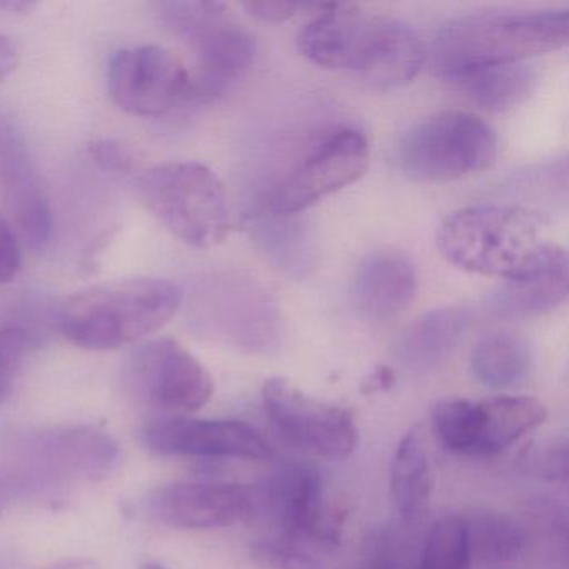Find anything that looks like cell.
Instances as JSON below:
<instances>
[{"label": "cell", "mask_w": 569, "mask_h": 569, "mask_svg": "<svg viewBox=\"0 0 569 569\" xmlns=\"http://www.w3.org/2000/svg\"><path fill=\"white\" fill-rule=\"evenodd\" d=\"M315 19L299 32L301 54L329 71L358 74L376 88H399L425 61L421 39L405 22L355 4H308Z\"/></svg>", "instance_id": "1"}, {"label": "cell", "mask_w": 569, "mask_h": 569, "mask_svg": "<svg viewBox=\"0 0 569 569\" xmlns=\"http://www.w3.org/2000/svg\"><path fill=\"white\" fill-rule=\"evenodd\" d=\"M182 289L171 279L131 278L76 292L59 309L58 325L71 345L114 351L144 341L181 308Z\"/></svg>", "instance_id": "2"}, {"label": "cell", "mask_w": 569, "mask_h": 569, "mask_svg": "<svg viewBox=\"0 0 569 569\" xmlns=\"http://www.w3.org/2000/svg\"><path fill=\"white\" fill-rule=\"evenodd\" d=\"M568 41V11L468 16L439 29L432 41V68L449 81L472 69L518 64L558 51Z\"/></svg>", "instance_id": "3"}, {"label": "cell", "mask_w": 569, "mask_h": 569, "mask_svg": "<svg viewBox=\"0 0 569 569\" xmlns=\"http://www.w3.org/2000/svg\"><path fill=\"white\" fill-rule=\"evenodd\" d=\"M446 261L462 271L492 278H521L551 258L535 216L516 206H472L446 218L438 232Z\"/></svg>", "instance_id": "4"}, {"label": "cell", "mask_w": 569, "mask_h": 569, "mask_svg": "<svg viewBox=\"0 0 569 569\" xmlns=\"http://www.w3.org/2000/svg\"><path fill=\"white\" fill-rule=\"evenodd\" d=\"M146 209L192 248L222 244L231 231L224 184L212 169L199 162H166L146 169L136 181Z\"/></svg>", "instance_id": "5"}, {"label": "cell", "mask_w": 569, "mask_h": 569, "mask_svg": "<svg viewBox=\"0 0 569 569\" xmlns=\"http://www.w3.org/2000/svg\"><path fill=\"white\" fill-rule=\"evenodd\" d=\"M496 158L498 139L492 129L461 111L425 119L398 146L399 169L418 182L458 181L491 168Z\"/></svg>", "instance_id": "6"}, {"label": "cell", "mask_w": 569, "mask_h": 569, "mask_svg": "<svg viewBox=\"0 0 569 569\" xmlns=\"http://www.w3.org/2000/svg\"><path fill=\"white\" fill-rule=\"evenodd\" d=\"M548 409L531 396H492L482 401L445 399L432 409V428L446 449L495 456L545 422Z\"/></svg>", "instance_id": "7"}, {"label": "cell", "mask_w": 569, "mask_h": 569, "mask_svg": "<svg viewBox=\"0 0 569 569\" xmlns=\"http://www.w3.org/2000/svg\"><path fill=\"white\" fill-rule=\"evenodd\" d=\"M122 388L138 405L169 415L199 411L214 395L206 366L172 338L141 342L122 366Z\"/></svg>", "instance_id": "8"}, {"label": "cell", "mask_w": 569, "mask_h": 569, "mask_svg": "<svg viewBox=\"0 0 569 569\" xmlns=\"http://www.w3.org/2000/svg\"><path fill=\"white\" fill-rule=\"evenodd\" d=\"M369 144L362 132L341 128L322 138L268 192L266 211L298 216L326 196L359 181L369 168Z\"/></svg>", "instance_id": "9"}, {"label": "cell", "mask_w": 569, "mask_h": 569, "mask_svg": "<svg viewBox=\"0 0 569 569\" xmlns=\"http://www.w3.org/2000/svg\"><path fill=\"white\" fill-rule=\"evenodd\" d=\"M262 401L272 425L296 448L328 461L355 452L358 426L348 409L312 398L282 378L266 382Z\"/></svg>", "instance_id": "10"}, {"label": "cell", "mask_w": 569, "mask_h": 569, "mask_svg": "<svg viewBox=\"0 0 569 569\" xmlns=\"http://www.w3.org/2000/svg\"><path fill=\"white\" fill-rule=\"evenodd\" d=\"M108 88L121 111L138 118H162L189 101V72L161 46H132L112 56Z\"/></svg>", "instance_id": "11"}, {"label": "cell", "mask_w": 569, "mask_h": 569, "mask_svg": "<svg viewBox=\"0 0 569 569\" xmlns=\"http://www.w3.org/2000/svg\"><path fill=\"white\" fill-rule=\"evenodd\" d=\"M146 505L162 525L208 531L254 518L264 505V496L252 486L231 482H172L154 489Z\"/></svg>", "instance_id": "12"}, {"label": "cell", "mask_w": 569, "mask_h": 569, "mask_svg": "<svg viewBox=\"0 0 569 569\" xmlns=\"http://www.w3.org/2000/svg\"><path fill=\"white\" fill-rule=\"evenodd\" d=\"M0 196L12 228L32 251H46L54 231L51 199L18 126L0 114Z\"/></svg>", "instance_id": "13"}, {"label": "cell", "mask_w": 569, "mask_h": 569, "mask_svg": "<svg viewBox=\"0 0 569 569\" xmlns=\"http://www.w3.org/2000/svg\"><path fill=\"white\" fill-rule=\"evenodd\" d=\"M149 451L184 458L266 461L272 452L252 426L232 419H192L169 416L149 422L142 431Z\"/></svg>", "instance_id": "14"}, {"label": "cell", "mask_w": 569, "mask_h": 569, "mask_svg": "<svg viewBox=\"0 0 569 569\" xmlns=\"http://www.w3.org/2000/svg\"><path fill=\"white\" fill-rule=\"evenodd\" d=\"M262 496L284 538L318 548L341 545L346 512L328 505L321 475L316 469L288 466L274 476L269 491Z\"/></svg>", "instance_id": "15"}, {"label": "cell", "mask_w": 569, "mask_h": 569, "mask_svg": "<svg viewBox=\"0 0 569 569\" xmlns=\"http://www.w3.org/2000/svg\"><path fill=\"white\" fill-rule=\"evenodd\" d=\"M186 42L194 48V66L188 69L189 101L211 102L228 94L258 54L251 32L232 21L229 9Z\"/></svg>", "instance_id": "16"}, {"label": "cell", "mask_w": 569, "mask_h": 569, "mask_svg": "<svg viewBox=\"0 0 569 569\" xmlns=\"http://www.w3.org/2000/svg\"><path fill=\"white\" fill-rule=\"evenodd\" d=\"M22 448L36 468L74 481H104L121 459V449L112 435L92 425L49 429L31 436Z\"/></svg>", "instance_id": "17"}, {"label": "cell", "mask_w": 569, "mask_h": 569, "mask_svg": "<svg viewBox=\"0 0 569 569\" xmlns=\"http://www.w3.org/2000/svg\"><path fill=\"white\" fill-rule=\"evenodd\" d=\"M264 292L244 282H221L209 292L202 321L212 335L246 349H264L276 335V318Z\"/></svg>", "instance_id": "18"}, {"label": "cell", "mask_w": 569, "mask_h": 569, "mask_svg": "<svg viewBox=\"0 0 569 569\" xmlns=\"http://www.w3.org/2000/svg\"><path fill=\"white\" fill-rule=\"evenodd\" d=\"M416 295V271L408 256L396 249L371 252L352 279V302L359 315L386 322L406 311Z\"/></svg>", "instance_id": "19"}, {"label": "cell", "mask_w": 569, "mask_h": 569, "mask_svg": "<svg viewBox=\"0 0 569 569\" xmlns=\"http://www.w3.org/2000/svg\"><path fill=\"white\" fill-rule=\"evenodd\" d=\"M568 256L556 248L536 271L508 279L488 299L492 315L502 319H528L559 308L568 298Z\"/></svg>", "instance_id": "20"}, {"label": "cell", "mask_w": 569, "mask_h": 569, "mask_svg": "<svg viewBox=\"0 0 569 569\" xmlns=\"http://www.w3.org/2000/svg\"><path fill=\"white\" fill-rule=\"evenodd\" d=\"M469 326V312L441 308L416 319L399 338L396 358L409 371L429 372L451 358Z\"/></svg>", "instance_id": "21"}, {"label": "cell", "mask_w": 569, "mask_h": 569, "mask_svg": "<svg viewBox=\"0 0 569 569\" xmlns=\"http://www.w3.org/2000/svg\"><path fill=\"white\" fill-rule=\"evenodd\" d=\"M432 476L428 452L418 428L401 439L391 462V495L402 521H418L431 499Z\"/></svg>", "instance_id": "22"}, {"label": "cell", "mask_w": 569, "mask_h": 569, "mask_svg": "<svg viewBox=\"0 0 569 569\" xmlns=\"http://www.w3.org/2000/svg\"><path fill=\"white\" fill-rule=\"evenodd\" d=\"M472 104L488 111H508L525 102L535 88V72L528 66H489L449 79Z\"/></svg>", "instance_id": "23"}, {"label": "cell", "mask_w": 569, "mask_h": 569, "mask_svg": "<svg viewBox=\"0 0 569 569\" xmlns=\"http://www.w3.org/2000/svg\"><path fill=\"white\" fill-rule=\"evenodd\" d=\"M461 519L471 559L502 565L518 559L528 546L525 526L505 512L476 508Z\"/></svg>", "instance_id": "24"}, {"label": "cell", "mask_w": 569, "mask_h": 569, "mask_svg": "<svg viewBox=\"0 0 569 569\" xmlns=\"http://www.w3.org/2000/svg\"><path fill=\"white\" fill-rule=\"evenodd\" d=\"M252 238L262 254L288 274L301 276L312 268L311 232L296 216L268 214L259 219L252 226Z\"/></svg>", "instance_id": "25"}, {"label": "cell", "mask_w": 569, "mask_h": 569, "mask_svg": "<svg viewBox=\"0 0 569 569\" xmlns=\"http://www.w3.org/2000/svg\"><path fill=\"white\" fill-rule=\"evenodd\" d=\"M529 365L528 346L508 332L488 336L472 351V372L486 388L506 389L518 385L528 375Z\"/></svg>", "instance_id": "26"}, {"label": "cell", "mask_w": 569, "mask_h": 569, "mask_svg": "<svg viewBox=\"0 0 569 569\" xmlns=\"http://www.w3.org/2000/svg\"><path fill=\"white\" fill-rule=\"evenodd\" d=\"M408 525L402 521L372 531L352 569H419L425 539L409 532Z\"/></svg>", "instance_id": "27"}, {"label": "cell", "mask_w": 569, "mask_h": 569, "mask_svg": "<svg viewBox=\"0 0 569 569\" xmlns=\"http://www.w3.org/2000/svg\"><path fill=\"white\" fill-rule=\"evenodd\" d=\"M471 561L461 516L448 515L431 526L422 542L419 569H469Z\"/></svg>", "instance_id": "28"}, {"label": "cell", "mask_w": 569, "mask_h": 569, "mask_svg": "<svg viewBox=\"0 0 569 569\" xmlns=\"http://www.w3.org/2000/svg\"><path fill=\"white\" fill-rule=\"evenodd\" d=\"M254 556L272 569H326L325 562L311 551V546L281 536L254 546Z\"/></svg>", "instance_id": "29"}, {"label": "cell", "mask_w": 569, "mask_h": 569, "mask_svg": "<svg viewBox=\"0 0 569 569\" xmlns=\"http://www.w3.org/2000/svg\"><path fill=\"white\" fill-rule=\"evenodd\" d=\"M38 346V338L28 328L6 325L0 328V371L14 378L26 358Z\"/></svg>", "instance_id": "30"}, {"label": "cell", "mask_w": 569, "mask_h": 569, "mask_svg": "<svg viewBox=\"0 0 569 569\" xmlns=\"http://www.w3.org/2000/svg\"><path fill=\"white\" fill-rule=\"evenodd\" d=\"M529 471L548 481L565 482L568 479V442H545L541 448L528 451L525 458Z\"/></svg>", "instance_id": "31"}, {"label": "cell", "mask_w": 569, "mask_h": 569, "mask_svg": "<svg viewBox=\"0 0 569 569\" xmlns=\"http://www.w3.org/2000/svg\"><path fill=\"white\" fill-rule=\"evenodd\" d=\"M22 264L21 241L11 222L0 214V286L14 281Z\"/></svg>", "instance_id": "32"}, {"label": "cell", "mask_w": 569, "mask_h": 569, "mask_svg": "<svg viewBox=\"0 0 569 569\" xmlns=\"http://www.w3.org/2000/svg\"><path fill=\"white\" fill-rule=\"evenodd\" d=\"M91 156L106 171L129 172L134 168V158L131 152L124 146L109 139L94 142L91 146Z\"/></svg>", "instance_id": "33"}, {"label": "cell", "mask_w": 569, "mask_h": 569, "mask_svg": "<svg viewBox=\"0 0 569 569\" xmlns=\"http://www.w3.org/2000/svg\"><path fill=\"white\" fill-rule=\"evenodd\" d=\"M244 11L258 21L278 22L288 21L301 9V4L295 2H281V0H269V2H246L242 4Z\"/></svg>", "instance_id": "34"}, {"label": "cell", "mask_w": 569, "mask_h": 569, "mask_svg": "<svg viewBox=\"0 0 569 569\" xmlns=\"http://www.w3.org/2000/svg\"><path fill=\"white\" fill-rule=\"evenodd\" d=\"M19 64V51L9 36L0 34V82L11 78Z\"/></svg>", "instance_id": "35"}, {"label": "cell", "mask_w": 569, "mask_h": 569, "mask_svg": "<svg viewBox=\"0 0 569 569\" xmlns=\"http://www.w3.org/2000/svg\"><path fill=\"white\" fill-rule=\"evenodd\" d=\"M396 382V375L388 366H379L369 375V378L362 382V395H376V392H385L391 389Z\"/></svg>", "instance_id": "36"}, {"label": "cell", "mask_w": 569, "mask_h": 569, "mask_svg": "<svg viewBox=\"0 0 569 569\" xmlns=\"http://www.w3.org/2000/svg\"><path fill=\"white\" fill-rule=\"evenodd\" d=\"M49 569H104L92 558H66L54 562Z\"/></svg>", "instance_id": "37"}, {"label": "cell", "mask_w": 569, "mask_h": 569, "mask_svg": "<svg viewBox=\"0 0 569 569\" xmlns=\"http://www.w3.org/2000/svg\"><path fill=\"white\" fill-rule=\"evenodd\" d=\"M34 8V2H26V0H0V12L6 14H26Z\"/></svg>", "instance_id": "38"}, {"label": "cell", "mask_w": 569, "mask_h": 569, "mask_svg": "<svg viewBox=\"0 0 569 569\" xmlns=\"http://www.w3.org/2000/svg\"><path fill=\"white\" fill-rule=\"evenodd\" d=\"M12 379L11 376L4 375L0 371V405H4L6 399L11 396L12 392Z\"/></svg>", "instance_id": "39"}, {"label": "cell", "mask_w": 569, "mask_h": 569, "mask_svg": "<svg viewBox=\"0 0 569 569\" xmlns=\"http://www.w3.org/2000/svg\"><path fill=\"white\" fill-rule=\"evenodd\" d=\"M142 569H168L166 566L159 565V562H148V565L142 566Z\"/></svg>", "instance_id": "40"}, {"label": "cell", "mask_w": 569, "mask_h": 569, "mask_svg": "<svg viewBox=\"0 0 569 569\" xmlns=\"http://www.w3.org/2000/svg\"><path fill=\"white\" fill-rule=\"evenodd\" d=\"M0 512H2V502H0Z\"/></svg>", "instance_id": "41"}]
</instances>
